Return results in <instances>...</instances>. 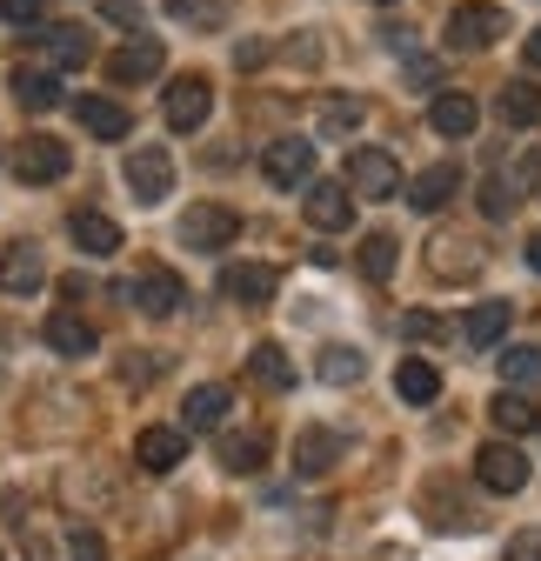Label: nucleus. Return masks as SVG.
<instances>
[{"instance_id": "obj_15", "label": "nucleus", "mask_w": 541, "mask_h": 561, "mask_svg": "<svg viewBox=\"0 0 541 561\" xmlns=\"http://www.w3.org/2000/svg\"><path fill=\"white\" fill-rule=\"evenodd\" d=\"M67 234H74V248L94 254V261L120 254V228H114L107 215H94V207H74V215H67Z\"/></svg>"}, {"instance_id": "obj_41", "label": "nucleus", "mask_w": 541, "mask_h": 561, "mask_svg": "<svg viewBox=\"0 0 541 561\" xmlns=\"http://www.w3.org/2000/svg\"><path fill=\"white\" fill-rule=\"evenodd\" d=\"M401 328H408L415 341H435V334H441V321H435V314H408V321H401Z\"/></svg>"}, {"instance_id": "obj_25", "label": "nucleus", "mask_w": 541, "mask_h": 561, "mask_svg": "<svg viewBox=\"0 0 541 561\" xmlns=\"http://www.w3.org/2000/svg\"><path fill=\"white\" fill-rule=\"evenodd\" d=\"M228 408H234V394H228L221 381H208V388H187V435H200V428H221V421H228Z\"/></svg>"}, {"instance_id": "obj_1", "label": "nucleus", "mask_w": 541, "mask_h": 561, "mask_svg": "<svg viewBox=\"0 0 541 561\" xmlns=\"http://www.w3.org/2000/svg\"><path fill=\"white\" fill-rule=\"evenodd\" d=\"M502 34H508V14L495 8V0H461V8L448 14V34H441V41H448L454 54H482V47H495Z\"/></svg>"}, {"instance_id": "obj_3", "label": "nucleus", "mask_w": 541, "mask_h": 561, "mask_svg": "<svg viewBox=\"0 0 541 561\" xmlns=\"http://www.w3.org/2000/svg\"><path fill=\"white\" fill-rule=\"evenodd\" d=\"M120 301H127V308H141L148 321H168V314L187 301V288H181V274H174V267H141L134 280H120Z\"/></svg>"}, {"instance_id": "obj_45", "label": "nucleus", "mask_w": 541, "mask_h": 561, "mask_svg": "<svg viewBox=\"0 0 541 561\" xmlns=\"http://www.w3.org/2000/svg\"><path fill=\"white\" fill-rule=\"evenodd\" d=\"M381 8H388V0H381Z\"/></svg>"}, {"instance_id": "obj_21", "label": "nucleus", "mask_w": 541, "mask_h": 561, "mask_svg": "<svg viewBox=\"0 0 541 561\" xmlns=\"http://www.w3.org/2000/svg\"><path fill=\"white\" fill-rule=\"evenodd\" d=\"M488 421H495L502 435H534V428H541V408H534L521 388H502V394L488 401Z\"/></svg>"}, {"instance_id": "obj_27", "label": "nucleus", "mask_w": 541, "mask_h": 561, "mask_svg": "<svg viewBox=\"0 0 541 561\" xmlns=\"http://www.w3.org/2000/svg\"><path fill=\"white\" fill-rule=\"evenodd\" d=\"M394 394H401V401H415V408H428V401L441 394V375H435V362H415V355H408V362L394 368Z\"/></svg>"}, {"instance_id": "obj_36", "label": "nucleus", "mask_w": 541, "mask_h": 561, "mask_svg": "<svg viewBox=\"0 0 541 561\" xmlns=\"http://www.w3.org/2000/svg\"><path fill=\"white\" fill-rule=\"evenodd\" d=\"M41 14H47V0H0V21L8 27H41Z\"/></svg>"}, {"instance_id": "obj_28", "label": "nucleus", "mask_w": 541, "mask_h": 561, "mask_svg": "<svg viewBox=\"0 0 541 561\" xmlns=\"http://www.w3.org/2000/svg\"><path fill=\"white\" fill-rule=\"evenodd\" d=\"M168 21H181V27H194V34H221L228 0H168Z\"/></svg>"}, {"instance_id": "obj_38", "label": "nucleus", "mask_w": 541, "mask_h": 561, "mask_svg": "<svg viewBox=\"0 0 541 561\" xmlns=\"http://www.w3.org/2000/svg\"><path fill=\"white\" fill-rule=\"evenodd\" d=\"M101 14H107L114 27H134V34H141V21H148L141 0H101Z\"/></svg>"}, {"instance_id": "obj_34", "label": "nucleus", "mask_w": 541, "mask_h": 561, "mask_svg": "<svg viewBox=\"0 0 541 561\" xmlns=\"http://www.w3.org/2000/svg\"><path fill=\"white\" fill-rule=\"evenodd\" d=\"M502 381L508 388H541V347H508V355H502Z\"/></svg>"}, {"instance_id": "obj_23", "label": "nucleus", "mask_w": 541, "mask_h": 561, "mask_svg": "<svg viewBox=\"0 0 541 561\" xmlns=\"http://www.w3.org/2000/svg\"><path fill=\"white\" fill-rule=\"evenodd\" d=\"M475 121H482V107L468 101V94H435V107H428V127L448 134V140H468V134H475Z\"/></svg>"}, {"instance_id": "obj_9", "label": "nucleus", "mask_w": 541, "mask_h": 561, "mask_svg": "<svg viewBox=\"0 0 541 561\" xmlns=\"http://www.w3.org/2000/svg\"><path fill=\"white\" fill-rule=\"evenodd\" d=\"M261 174L275 187H308L314 181V140H267Z\"/></svg>"}, {"instance_id": "obj_31", "label": "nucleus", "mask_w": 541, "mask_h": 561, "mask_svg": "<svg viewBox=\"0 0 541 561\" xmlns=\"http://www.w3.org/2000/svg\"><path fill=\"white\" fill-rule=\"evenodd\" d=\"M361 121H368V107H361L355 94H327V101H321V134H355Z\"/></svg>"}, {"instance_id": "obj_18", "label": "nucleus", "mask_w": 541, "mask_h": 561, "mask_svg": "<svg viewBox=\"0 0 541 561\" xmlns=\"http://www.w3.org/2000/svg\"><path fill=\"white\" fill-rule=\"evenodd\" d=\"M334 461H342V435H334V428H301L295 435V474H327Z\"/></svg>"}, {"instance_id": "obj_33", "label": "nucleus", "mask_w": 541, "mask_h": 561, "mask_svg": "<svg viewBox=\"0 0 541 561\" xmlns=\"http://www.w3.org/2000/svg\"><path fill=\"white\" fill-rule=\"evenodd\" d=\"M361 375H368V362L355 355V347H327V355H321V381L327 388H355Z\"/></svg>"}, {"instance_id": "obj_16", "label": "nucleus", "mask_w": 541, "mask_h": 561, "mask_svg": "<svg viewBox=\"0 0 541 561\" xmlns=\"http://www.w3.org/2000/svg\"><path fill=\"white\" fill-rule=\"evenodd\" d=\"M461 194V168L454 161H435V168H422L415 181H408V201L422 207V215H435V207H448Z\"/></svg>"}, {"instance_id": "obj_39", "label": "nucleus", "mask_w": 541, "mask_h": 561, "mask_svg": "<svg viewBox=\"0 0 541 561\" xmlns=\"http://www.w3.org/2000/svg\"><path fill=\"white\" fill-rule=\"evenodd\" d=\"M508 207H515V194H508V181H488V187H482V215H495V221H502V215H508Z\"/></svg>"}, {"instance_id": "obj_40", "label": "nucleus", "mask_w": 541, "mask_h": 561, "mask_svg": "<svg viewBox=\"0 0 541 561\" xmlns=\"http://www.w3.org/2000/svg\"><path fill=\"white\" fill-rule=\"evenodd\" d=\"M508 561H541V535H515L508 541Z\"/></svg>"}, {"instance_id": "obj_30", "label": "nucleus", "mask_w": 541, "mask_h": 561, "mask_svg": "<svg viewBox=\"0 0 541 561\" xmlns=\"http://www.w3.org/2000/svg\"><path fill=\"white\" fill-rule=\"evenodd\" d=\"M41 41H47V54H54V67H88V60H94V41H88L81 27H47Z\"/></svg>"}, {"instance_id": "obj_11", "label": "nucleus", "mask_w": 541, "mask_h": 561, "mask_svg": "<svg viewBox=\"0 0 541 561\" xmlns=\"http://www.w3.org/2000/svg\"><path fill=\"white\" fill-rule=\"evenodd\" d=\"M67 161H74V154H67V140H54V134H27V140H21V154H14V174H21V181H60Z\"/></svg>"}, {"instance_id": "obj_29", "label": "nucleus", "mask_w": 541, "mask_h": 561, "mask_svg": "<svg viewBox=\"0 0 541 561\" xmlns=\"http://www.w3.org/2000/svg\"><path fill=\"white\" fill-rule=\"evenodd\" d=\"M502 121L508 127H541V88L534 81H508L502 88Z\"/></svg>"}, {"instance_id": "obj_7", "label": "nucleus", "mask_w": 541, "mask_h": 561, "mask_svg": "<svg viewBox=\"0 0 541 561\" xmlns=\"http://www.w3.org/2000/svg\"><path fill=\"white\" fill-rule=\"evenodd\" d=\"M308 228H321V234H342L348 221H355V187L348 181H308Z\"/></svg>"}, {"instance_id": "obj_8", "label": "nucleus", "mask_w": 541, "mask_h": 561, "mask_svg": "<svg viewBox=\"0 0 541 561\" xmlns=\"http://www.w3.org/2000/svg\"><path fill=\"white\" fill-rule=\"evenodd\" d=\"M275 288H281V274L267 267V261H234V267H221V295H228L234 308H267V301H275Z\"/></svg>"}, {"instance_id": "obj_19", "label": "nucleus", "mask_w": 541, "mask_h": 561, "mask_svg": "<svg viewBox=\"0 0 541 561\" xmlns=\"http://www.w3.org/2000/svg\"><path fill=\"white\" fill-rule=\"evenodd\" d=\"M248 375H254L267 394L295 388V362H288V347H281V341H254V347H248Z\"/></svg>"}, {"instance_id": "obj_14", "label": "nucleus", "mask_w": 541, "mask_h": 561, "mask_svg": "<svg viewBox=\"0 0 541 561\" xmlns=\"http://www.w3.org/2000/svg\"><path fill=\"white\" fill-rule=\"evenodd\" d=\"M41 280H47V261H41V248H34V241L0 248V288H8V295H34Z\"/></svg>"}, {"instance_id": "obj_44", "label": "nucleus", "mask_w": 541, "mask_h": 561, "mask_svg": "<svg viewBox=\"0 0 541 561\" xmlns=\"http://www.w3.org/2000/svg\"><path fill=\"white\" fill-rule=\"evenodd\" d=\"M0 561H8V554H0Z\"/></svg>"}, {"instance_id": "obj_37", "label": "nucleus", "mask_w": 541, "mask_h": 561, "mask_svg": "<svg viewBox=\"0 0 541 561\" xmlns=\"http://www.w3.org/2000/svg\"><path fill=\"white\" fill-rule=\"evenodd\" d=\"M67 561H107V541L94 528H74V535H67Z\"/></svg>"}, {"instance_id": "obj_2", "label": "nucleus", "mask_w": 541, "mask_h": 561, "mask_svg": "<svg viewBox=\"0 0 541 561\" xmlns=\"http://www.w3.org/2000/svg\"><path fill=\"white\" fill-rule=\"evenodd\" d=\"M234 234H241V215L221 207V201H194L187 215H181V248L187 254H221Z\"/></svg>"}, {"instance_id": "obj_5", "label": "nucleus", "mask_w": 541, "mask_h": 561, "mask_svg": "<svg viewBox=\"0 0 541 561\" xmlns=\"http://www.w3.org/2000/svg\"><path fill=\"white\" fill-rule=\"evenodd\" d=\"M475 481L488 488V495H521V488H528V455L515 442H488L475 455Z\"/></svg>"}, {"instance_id": "obj_22", "label": "nucleus", "mask_w": 541, "mask_h": 561, "mask_svg": "<svg viewBox=\"0 0 541 561\" xmlns=\"http://www.w3.org/2000/svg\"><path fill=\"white\" fill-rule=\"evenodd\" d=\"M267 428H241V435H221V468L228 474H254V468H267Z\"/></svg>"}, {"instance_id": "obj_6", "label": "nucleus", "mask_w": 541, "mask_h": 561, "mask_svg": "<svg viewBox=\"0 0 541 561\" xmlns=\"http://www.w3.org/2000/svg\"><path fill=\"white\" fill-rule=\"evenodd\" d=\"M348 187L368 194V201H394L401 194V161L381 154V148H355L348 154Z\"/></svg>"}, {"instance_id": "obj_43", "label": "nucleus", "mask_w": 541, "mask_h": 561, "mask_svg": "<svg viewBox=\"0 0 541 561\" xmlns=\"http://www.w3.org/2000/svg\"><path fill=\"white\" fill-rule=\"evenodd\" d=\"M528 267H534V274H541V234H534V241H528Z\"/></svg>"}, {"instance_id": "obj_12", "label": "nucleus", "mask_w": 541, "mask_h": 561, "mask_svg": "<svg viewBox=\"0 0 541 561\" xmlns=\"http://www.w3.org/2000/svg\"><path fill=\"white\" fill-rule=\"evenodd\" d=\"M134 461H141L148 474H168L187 461V428H141L134 435Z\"/></svg>"}, {"instance_id": "obj_17", "label": "nucleus", "mask_w": 541, "mask_h": 561, "mask_svg": "<svg viewBox=\"0 0 541 561\" xmlns=\"http://www.w3.org/2000/svg\"><path fill=\"white\" fill-rule=\"evenodd\" d=\"M47 347H54V355H94L101 334H94V321H88V314L60 308V314H47Z\"/></svg>"}, {"instance_id": "obj_20", "label": "nucleus", "mask_w": 541, "mask_h": 561, "mask_svg": "<svg viewBox=\"0 0 541 561\" xmlns=\"http://www.w3.org/2000/svg\"><path fill=\"white\" fill-rule=\"evenodd\" d=\"M74 114H81V127H88L94 140H127V134H134V114L114 107V101H101V94H81Z\"/></svg>"}, {"instance_id": "obj_13", "label": "nucleus", "mask_w": 541, "mask_h": 561, "mask_svg": "<svg viewBox=\"0 0 541 561\" xmlns=\"http://www.w3.org/2000/svg\"><path fill=\"white\" fill-rule=\"evenodd\" d=\"M161 60H168V54H161V41H148V34H141V41H127V47L107 60V81H114V88L154 81V75H161Z\"/></svg>"}, {"instance_id": "obj_24", "label": "nucleus", "mask_w": 541, "mask_h": 561, "mask_svg": "<svg viewBox=\"0 0 541 561\" xmlns=\"http://www.w3.org/2000/svg\"><path fill=\"white\" fill-rule=\"evenodd\" d=\"M508 321H515V308H508V301H482V308H468L461 341H468V347H495V341L508 334Z\"/></svg>"}, {"instance_id": "obj_26", "label": "nucleus", "mask_w": 541, "mask_h": 561, "mask_svg": "<svg viewBox=\"0 0 541 561\" xmlns=\"http://www.w3.org/2000/svg\"><path fill=\"white\" fill-rule=\"evenodd\" d=\"M14 101L34 107V114H47V107H60L67 94H60V81L47 75V67H14Z\"/></svg>"}, {"instance_id": "obj_42", "label": "nucleus", "mask_w": 541, "mask_h": 561, "mask_svg": "<svg viewBox=\"0 0 541 561\" xmlns=\"http://www.w3.org/2000/svg\"><path fill=\"white\" fill-rule=\"evenodd\" d=\"M528 67H541V27L528 34Z\"/></svg>"}, {"instance_id": "obj_35", "label": "nucleus", "mask_w": 541, "mask_h": 561, "mask_svg": "<svg viewBox=\"0 0 541 561\" xmlns=\"http://www.w3.org/2000/svg\"><path fill=\"white\" fill-rule=\"evenodd\" d=\"M394 254H401L394 234H368V241H361V274H368V280H388V274H394Z\"/></svg>"}, {"instance_id": "obj_32", "label": "nucleus", "mask_w": 541, "mask_h": 561, "mask_svg": "<svg viewBox=\"0 0 541 561\" xmlns=\"http://www.w3.org/2000/svg\"><path fill=\"white\" fill-rule=\"evenodd\" d=\"M428 261H435V274H475V267H482V254H475V241H454V234H441Z\"/></svg>"}, {"instance_id": "obj_10", "label": "nucleus", "mask_w": 541, "mask_h": 561, "mask_svg": "<svg viewBox=\"0 0 541 561\" xmlns=\"http://www.w3.org/2000/svg\"><path fill=\"white\" fill-rule=\"evenodd\" d=\"M208 114H215V88H208V75H187V81L168 88V127H174V134H194Z\"/></svg>"}, {"instance_id": "obj_4", "label": "nucleus", "mask_w": 541, "mask_h": 561, "mask_svg": "<svg viewBox=\"0 0 541 561\" xmlns=\"http://www.w3.org/2000/svg\"><path fill=\"white\" fill-rule=\"evenodd\" d=\"M120 174H127V187H134V201H141V207H161V201L174 194V161H168V148H134Z\"/></svg>"}]
</instances>
